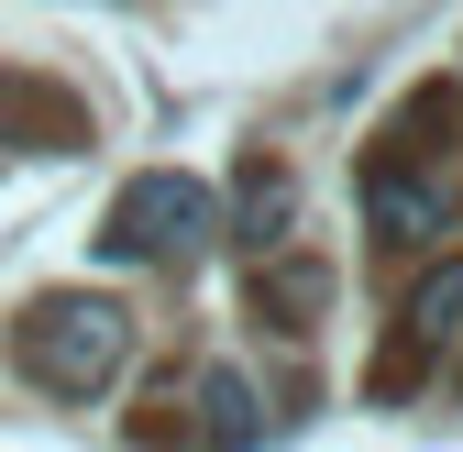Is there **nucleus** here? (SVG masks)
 Masks as SVG:
<instances>
[{"label": "nucleus", "instance_id": "3", "mask_svg": "<svg viewBox=\"0 0 463 452\" xmlns=\"http://www.w3.org/2000/svg\"><path fill=\"white\" fill-rule=\"evenodd\" d=\"M0 144H12V155H78V144H89L78 89H55V78H33V67H0Z\"/></svg>", "mask_w": 463, "mask_h": 452}, {"label": "nucleus", "instance_id": "7", "mask_svg": "<svg viewBox=\"0 0 463 452\" xmlns=\"http://www.w3.org/2000/svg\"><path fill=\"white\" fill-rule=\"evenodd\" d=\"M199 409H210V419H199V441H210V452H254V430H265V419H254V386L232 375V364H210V375H199Z\"/></svg>", "mask_w": 463, "mask_h": 452}, {"label": "nucleus", "instance_id": "1", "mask_svg": "<svg viewBox=\"0 0 463 452\" xmlns=\"http://www.w3.org/2000/svg\"><path fill=\"white\" fill-rule=\"evenodd\" d=\"M12 353H23V375L44 386V398L89 409L99 386L133 364V320L110 309V298H78V287H55V298H33V309L12 320Z\"/></svg>", "mask_w": 463, "mask_h": 452}, {"label": "nucleus", "instance_id": "8", "mask_svg": "<svg viewBox=\"0 0 463 452\" xmlns=\"http://www.w3.org/2000/svg\"><path fill=\"white\" fill-rule=\"evenodd\" d=\"M243 243H287V165L243 155Z\"/></svg>", "mask_w": 463, "mask_h": 452}, {"label": "nucleus", "instance_id": "4", "mask_svg": "<svg viewBox=\"0 0 463 452\" xmlns=\"http://www.w3.org/2000/svg\"><path fill=\"white\" fill-rule=\"evenodd\" d=\"M452 331H463V265H441L430 287L409 298V331H397V364H386L375 386H409V375H420V353H441Z\"/></svg>", "mask_w": 463, "mask_h": 452}, {"label": "nucleus", "instance_id": "6", "mask_svg": "<svg viewBox=\"0 0 463 452\" xmlns=\"http://www.w3.org/2000/svg\"><path fill=\"white\" fill-rule=\"evenodd\" d=\"M320 298H331V265H309V254H287L276 276H254V320H276V331H309Z\"/></svg>", "mask_w": 463, "mask_h": 452}, {"label": "nucleus", "instance_id": "2", "mask_svg": "<svg viewBox=\"0 0 463 452\" xmlns=\"http://www.w3.org/2000/svg\"><path fill=\"white\" fill-rule=\"evenodd\" d=\"M221 232L210 221V188L199 177H177V165H155V177H133L122 199H110V254L122 265H199V243Z\"/></svg>", "mask_w": 463, "mask_h": 452}, {"label": "nucleus", "instance_id": "5", "mask_svg": "<svg viewBox=\"0 0 463 452\" xmlns=\"http://www.w3.org/2000/svg\"><path fill=\"white\" fill-rule=\"evenodd\" d=\"M364 210H375V243H430V232H441V199H430L420 177H397V165L364 177Z\"/></svg>", "mask_w": 463, "mask_h": 452}]
</instances>
